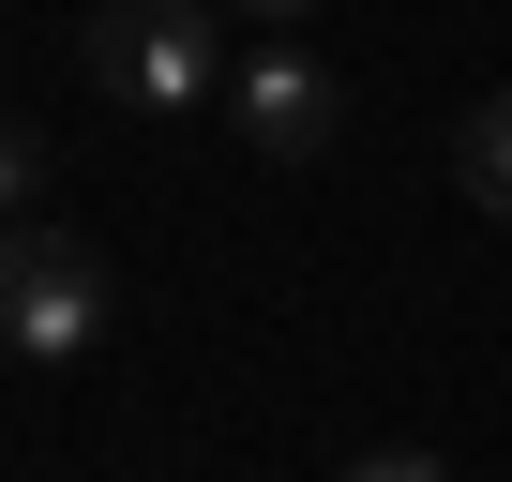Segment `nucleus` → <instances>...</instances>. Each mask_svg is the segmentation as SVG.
I'll return each instance as SVG.
<instances>
[{"label": "nucleus", "instance_id": "nucleus-7", "mask_svg": "<svg viewBox=\"0 0 512 482\" xmlns=\"http://www.w3.org/2000/svg\"><path fill=\"white\" fill-rule=\"evenodd\" d=\"M226 16H256V31H302V16H317V0H226Z\"/></svg>", "mask_w": 512, "mask_h": 482}, {"label": "nucleus", "instance_id": "nucleus-4", "mask_svg": "<svg viewBox=\"0 0 512 482\" xmlns=\"http://www.w3.org/2000/svg\"><path fill=\"white\" fill-rule=\"evenodd\" d=\"M452 196H467V211H497V226H512V91H482V106H467V121H452Z\"/></svg>", "mask_w": 512, "mask_h": 482}, {"label": "nucleus", "instance_id": "nucleus-2", "mask_svg": "<svg viewBox=\"0 0 512 482\" xmlns=\"http://www.w3.org/2000/svg\"><path fill=\"white\" fill-rule=\"evenodd\" d=\"M0 347L16 362H91L106 347V257L76 226H0Z\"/></svg>", "mask_w": 512, "mask_h": 482}, {"label": "nucleus", "instance_id": "nucleus-6", "mask_svg": "<svg viewBox=\"0 0 512 482\" xmlns=\"http://www.w3.org/2000/svg\"><path fill=\"white\" fill-rule=\"evenodd\" d=\"M347 482H452V467H437V452H362Z\"/></svg>", "mask_w": 512, "mask_h": 482}, {"label": "nucleus", "instance_id": "nucleus-1", "mask_svg": "<svg viewBox=\"0 0 512 482\" xmlns=\"http://www.w3.org/2000/svg\"><path fill=\"white\" fill-rule=\"evenodd\" d=\"M91 76L136 106V121H181L226 91V0H106L91 16Z\"/></svg>", "mask_w": 512, "mask_h": 482}, {"label": "nucleus", "instance_id": "nucleus-3", "mask_svg": "<svg viewBox=\"0 0 512 482\" xmlns=\"http://www.w3.org/2000/svg\"><path fill=\"white\" fill-rule=\"evenodd\" d=\"M226 106H241V136L272 151V166H317V151L347 136V91H332V76H317V46H287V31L226 76Z\"/></svg>", "mask_w": 512, "mask_h": 482}, {"label": "nucleus", "instance_id": "nucleus-5", "mask_svg": "<svg viewBox=\"0 0 512 482\" xmlns=\"http://www.w3.org/2000/svg\"><path fill=\"white\" fill-rule=\"evenodd\" d=\"M31 196H46V136L0 121V226H31Z\"/></svg>", "mask_w": 512, "mask_h": 482}]
</instances>
